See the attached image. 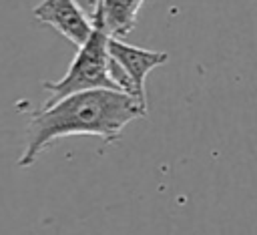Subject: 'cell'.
I'll use <instances>...</instances> for the list:
<instances>
[{
	"mask_svg": "<svg viewBox=\"0 0 257 235\" xmlns=\"http://www.w3.org/2000/svg\"><path fill=\"white\" fill-rule=\"evenodd\" d=\"M141 116H147V106L114 88H92L44 102L42 108L32 112L18 167L34 165L40 153L62 137L92 135L100 137L106 145L114 143L122 129Z\"/></svg>",
	"mask_w": 257,
	"mask_h": 235,
	"instance_id": "obj_1",
	"label": "cell"
},
{
	"mask_svg": "<svg viewBox=\"0 0 257 235\" xmlns=\"http://www.w3.org/2000/svg\"><path fill=\"white\" fill-rule=\"evenodd\" d=\"M94 28L90 36L84 40V44L78 46L76 56L72 58L68 70L58 80H48L42 84L44 90L50 92V98L46 102H54L62 96H68L72 92L92 90V88H114L118 86L112 82L108 72V38L104 24L98 20H92Z\"/></svg>",
	"mask_w": 257,
	"mask_h": 235,
	"instance_id": "obj_2",
	"label": "cell"
},
{
	"mask_svg": "<svg viewBox=\"0 0 257 235\" xmlns=\"http://www.w3.org/2000/svg\"><path fill=\"white\" fill-rule=\"evenodd\" d=\"M169 60L167 52L147 50L122 42L120 38H108V72L118 90L131 94L137 102L147 106L145 78L147 74Z\"/></svg>",
	"mask_w": 257,
	"mask_h": 235,
	"instance_id": "obj_3",
	"label": "cell"
},
{
	"mask_svg": "<svg viewBox=\"0 0 257 235\" xmlns=\"http://www.w3.org/2000/svg\"><path fill=\"white\" fill-rule=\"evenodd\" d=\"M32 16L54 28L74 46L84 44L94 28L92 16H88L76 0H42L32 8Z\"/></svg>",
	"mask_w": 257,
	"mask_h": 235,
	"instance_id": "obj_4",
	"label": "cell"
},
{
	"mask_svg": "<svg viewBox=\"0 0 257 235\" xmlns=\"http://www.w3.org/2000/svg\"><path fill=\"white\" fill-rule=\"evenodd\" d=\"M143 2L145 0H96L90 16L102 22L110 36L120 38L133 30Z\"/></svg>",
	"mask_w": 257,
	"mask_h": 235,
	"instance_id": "obj_5",
	"label": "cell"
},
{
	"mask_svg": "<svg viewBox=\"0 0 257 235\" xmlns=\"http://www.w3.org/2000/svg\"><path fill=\"white\" fill-rule=\"evenodd\" d=\"M88 4H90V8L94 10V6H96V0H88Z\"/></svg>",
	"mask_w": 257,
	"mask_h": 235,
	"instance_id": "obj_6",
	"label": "cell"
}]
</instances>
